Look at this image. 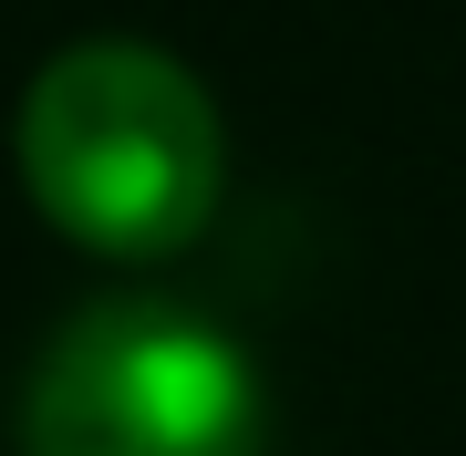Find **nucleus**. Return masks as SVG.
<instances>
[{
  "label": "nucleus",
  "mask_w": 466,
  "mask_h": 456,
  "mask_svg": "<svg viewBox=\"0 0 466 456\" xmlns=\"http://www.w3.org/2000/svg\"><path fill=\"white\" fill-rule=\"evenodd\" d=\"M21 456H269L249 342L177 290L84 301L21 373Z\"/></svg>",
  "instance_id": "2"
},
{
  "label": "nucleus",
  "mask_w": 466,
  "mask_h": 456,
  "mask_svg": "<svg viewBox=\"0 0 466 456\" xmlns=\"http://www.w3.org/2000/svg\"><path fill=\"white\" fill-rule=\"evenodd\" d=\"M11 156L32 208L94 259H167L218 208V104L156 42L52 52L21 94Z\"/></svg>",
  "instance_id": "1"
}]
</instances>
